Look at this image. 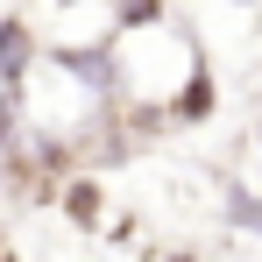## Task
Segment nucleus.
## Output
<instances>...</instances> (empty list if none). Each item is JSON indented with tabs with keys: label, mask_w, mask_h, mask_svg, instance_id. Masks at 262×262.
I'll use <instances>...</instances> for the list:
<instances>
[{
	"label": "nucleus",
	"mask_w": 262,
	"mask_h": 262,
	"mask_svg": "<svg viewBox=\"0 0 262 262\" xmlns=\"http://www.w3.org/2000/svg\"><path fill=\"white\" fill-rule=\"evenodd\" d=\"M50 64H64L78 85H92V92H114V50H57Z\"/></svg>",
	"instance_id": "f257e3e1"
},
{
	"label": "nucleus",
	"mask_w": 262,
	"mask_h": 262,
	"mask_svg": "<svg viewBox=\"0 0 262 262\" xmlns=\"http://www.w3.org/2000/svg\"><path fill=\"white\" fill-rule=\"evenodd\" d=\"M29 57H36V36H29V21H0V78H7V85L29 71Z\"/></svg>",
	"instance_id": "f03ea898"
},
{
	"label": "nucleus",
	"mask_w": 262,
	"mask_h": 262,
	"mask_svg": "<svg viewBox=\"0 0 262 262\" xmlns=\"http://www.w3.org/2000/svg\"><path fill=\"white\" fill-rule=\"evenodd\" d=\"M177 114H184V121H199V114H213V78H206V71H199V78L184 85V99H177Z\"/></svg>",
	"instance_id": "7ed1b4c3"
},
{
	"label": "nucleus",
	"mask_w": 262,
	"mask_h": 262,
	"mask_svg": "<svg viewBox=\"0 0 262 262\" xmlns=\"http://www.w3.org/2000/svg\"><path fill=\"white\" fill-rule=\"evenodd\" d=\"M71 220H78V227H92V220H99V191H92V184H78V191H71Z\"/></svg>",
	"instance_id": "20e7f679"
},
{
	"label": "nucleus",
	"mask_w": 262,
	"mask_h": 262,
	"mask_svg": "<svg viewBox=\"0 0 262 262\" xmlns=\"http://www.w3.org/2000/svg\"><path fill=\"white\" fill-rule=\"evenodd\" d=\"M156 14H163V0H128V7H121V21H128V29H142V21H156Z\"/></svg>",
	"instance_id": "39448f33"
},
{
	"label": "nucleus",
	"mask_w": 262,
	"mask_h": 262,
	"mask_svg": "<svg viewBox=\"0 0 262 262\" xmlns=\"http://www.w3.org/2000/svg\"><path fill=\"white\" fill-rule=\"evenodd\" d=\"M64 7H78V0H64Z\"/></svg>",
	"instance_id": "423d86ee"
},
{
	"label": "nucleus",
	"mask_w": 262,
	"mask_h": 262,
	"mask_svg": "<svg viewBox=\"0 0 262 262\" xmlns=\"http://www.w3.org/2000/svg\"><path fill=\"white\" fill-rule=\"evenodd\" d=\"M177 262H191V255H177Z\"/></svg>",
	"instance_id": "0eeeda50"
}]
</instances>
